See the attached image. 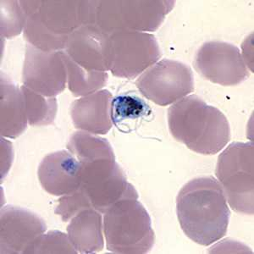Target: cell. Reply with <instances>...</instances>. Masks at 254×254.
<instances>
[{
    "instance_id": "1",
    "label": "cell",
    "mask_w": 254,
    "mask_h": 254,
    "mask_svg": "<svg viewBox=\"0 0 254 254\" xmlns=\"http://www.w3.org/2000/svg\"><path fill=\"white\" fill-rule=\"evenodd\" d=\"M176 213L187 237L202 246L225 237L231 216L224 191L214 176L188 182L176 197Z\"/></svg>"
},
{
    "instance_id": "2",
    "label": "cell",
    "mask_w": 254,
    "mask_h": 254,
    "mask_svg": "<svg viewBox=\"0 0 254 254\" xmlns=\"http://www.w3.org/2000/svg\"><path fill=\"white\" fill-rule=\"evenodd\" d=\"M168 124L176 141L199 154H216L231 140V128L225 115L194 94L170 107Z\"/></svg>"
},
{
    "instance_id": "3",
    "label": "cell",
    "mask_w": 254,
    "mask_h": 254,
    "mask_svg": "<svg viewBox=\"0 0 254 254\" xmlns=\"http://www.w3.org/2000/svg\"><path fill=\"white\" fill-rule=\"evenodd\" d=\"M104 233L114 254H147L155 242L150 216L138 196H126L104 213Z\"/></svg>"
},
{
    "instance_id": "4",
    "label": "cell",
    "mask_w": 254,
    "mask_h": 254,
    "mask_svg": "<svg viewBox=\"0 0 254 254\" xmlns=\"http://www.w3.org/2000/svg\"><path fill=\"white\" fill-rule=\"evenodd\" d=\"M175 4L171 0L95 1L93 26L108 35L119 31L155 32Z\"/></svg>"
},
{
    "instance_id": "5",
    "label": "cell",
    "mask_w": 254,
    "mask_h": 254,
    "mask_svg": "<svg viewBox=\"0 0 254 254\" xmlns=\"http://www.w3.org/2000/svg\"><path fill=\"white\" fill-rule=\"evenodd\" d=\"M215 176L231 208L239 214L254 215V143L229 145L218 158Z\"/></svg>"
},
{
    "instance_id": "6",
    "label": "cell",
    "mask_w": 254,
    "mask_h": 254,
    "mask_svg": "<svg viewBox=\"0 0 254 254\" xmlns=\"http://www.w3.org/2000/svg\"><path fill=\"white\" fill-rule=\"evenodd\" d=\"M161 49L153 34L119 31L109 35L106 66L119 78L133 80L161 58Z\"/></svg>"
},
{
    "instance_id": "7",
    "label": "cell",
    "mask_w": 254,
    "mask_h": 254,
    "mask_svg": "<svg viewBox=\"0 0 254 254\" xmlns=\"http://www.w3.org/2000/svg\"><path fill=\"white\" fill-rule=\"evenodd\" d=\"M136 86L148 100L168 106L193 93V73L186 64L165 59L146 69Z\"/></svg>"
},
{
    "instance_id": "8",
    "label": "cell",
    "mask_w": 254,
    "mask_h": 254,
    "mask_svg": "<svg viewBox=\"0 0 254 254\" xmlns=\"http://www.w3.org/2000/svg\"><path fill=\"white\" fill-rule=\"evenodd\" d=\"M80 188L93 208L102 214L126 196H138L116 159H101L82 165Z\"/></svg>"
},
{
    "instance_id": "9",
    "label": "cell",
    "mask_w": 254,
    "mask_h": 254,
    "mask_svg": "<svg viewBox=\"0 0 254 254\" xmlns=\"http://www.w3.org/2000/svg\"><path fill=\"white\" fill-rule=\"evenodd\" d=\"M193 64L203 78L224 87L237 86L250 76L239 49L225 42L212 41L202 44Z\"/></svg>"
},
{
    "instance_id": "10",
    "label": "cell",
    "mask_w": 254,
    "mask_h": 254,
    "mask_svg": "<svg viewBox=\"0 0 254 254\" xmlns=\"http://www.w3.org/2000/svg\"><path fill=\"white\" fill-rule=\"evenodd\" d=\"M67 71L61 52H44L26 44L22 70L24 86L45 97H56L65 89Z\"/></svg>"
},
{
    "instance_id": "11",
    "label": "cell",
    "mask_w": 254,
    "mask_h": 254,
    "mask_svg": "<svg viewBox=\"0 0 254 254\" xmlns=\"http://www.w3.org/2000/svg\"><path fill=\"white\" fill-rule=\"evenodd\" d=\"M46 231V223L38 214L17 206H4L0 215L1 254H23Z\"/></svg>"
},
{
    "instance_id": "12",
    "label": "cell",
    "mask_w": 254,
    "mask_h": 254,
    "mask_svg": "<svg viewBox=\"0 0 254 254\" xmlns=\"http://www.w3.org/2000/svg\"><path fill=\"white\" fill-rule=\"evenodd\" d=\"M95 1L41 0L38 15L50 32L69 36L82 26H93Z\"/></svg>"
},
{
    "instance_id": "13",
    "label": "cell",
    "mask_w": 254,
    "mask_h": 254,
    "mask_svg": "<svg viewBox=\"0 0 254 254\" xmlns=\"http://www.w3.org/2000/svg\"><path fill=\"white\" fill-rule=\"evenodd\" d=\"M82 165L69 151L49 153L38 167V179L42 188L53 196L72 193L81 183Z\"/></svg>"
},
{
    "instance_id": "14",
    "label": "cell",
    "mask_w": 254,
    "mask_h": 254,
    "mask_svg": "<svg viewBox=\"0 0 254 254\" xmlns=\"http://www.w3.org/2000/svg\"><path fill=\"white\" fill-rule=\"evenodd\" d=\"M109 35L95 26H82L68 36L64 52L88 71H108Z\"/></svg>"
},
{
    "instance_id": "15",
    "label": "cell",
    "mask_w": 254,
    "mask_h": 254,
    "mask_svg": "<svg viewBox=\"0 0 254 254\" xmlns=\"http://www.w3.org/2000/svg\"><path fill=\"white\" fill-rule=\"evenodd\" d=\"M112 100V93L103 89L73 102L70 116L74 127L95 135L107 134L113 127Z\"/></svg>"
},
{
    "instance_id": "16",
    "label": "cell",
    "mask_w": 254,
    "mask_h": 254,
    "mask_svg": "<svg viewBox=\"0 0 254 254\" xmlns=\"http://www.w3.org/2000/svg\"><path fill=\"white\" fill-rule=\"evenodd\" d=\"M0 133L16 138L27 128L26 103L21 89L4 73L0 80Z\"/></svg>"
},
{
    "instance_id": "17",
    "label": "cell",
    "mask_w": 254,
    "mask_h": 254,
    "mask_svg": "<svg viewBox=\"0 0 254 254\" xmlns=\"http://www.w3.org/2000/svg\"><path fill=\"white\" fill-rule=\"evenodd\" d=\"M104 221L102 214L94 208L82 210L70 220L67 233L80 254H96L104 249Z\"/></svg>"
},
{
    "instance_id": "18",
    "label": "cell",
    "mask_w": 254,
    "mask_h": 254,
    "mask_svg": "<svg viewBox=\"0 0 254 254\" xmlns=\"http://www.w3.org/2000/svg\"><path fill=\"white\" fill-rule=\"evenodd\" d=\"M26 15L24 38L27 44L44 52H61L66 45L68 36H60L50 32L42 23L38 15L39 1H19Z\"/></svg>"
},
{
    "instance_id": "19",
    "label": "cell",
    "mask_w": 254,
    "mask_h": 254,
    "mask_svg": "<svg viewBox=\"0 0 254 254\" xmlns=\"http://www.w3.org/2000/svg\"><path fill=\"white\" fill-rule=\"evenodd\" d=\"M152 115L149 105L131 93H123L113 98L111 119L119 130L130 132Z\"/></svg>"
},
{
    "instance_id": "20",
    "label": "cell",
    "mask_w": 254,
    "mask_h": 254,
    "mask_svg": "<svg viewBox=\"0 0 254 254\" xmlns=\"http://www.w3.org/2000/svg\"><path fill=\"white\" fill-rule=\"evenodd\" d=\"M67 149L82 165L101 159H116L107 139L83 130L71 135Z\"/></svg>"
},
{
    "instance_id": "21",
    "label": "cell",
    "mask_w": 254,
    "mask_h": 254,
    "mask_svg": "<svg viewBox=\"0 0 254 254\" xmlns=\"http://www.w3.org/2000/svg\"><path fill=\"white\" fill-rule=\"evenodd\" d=\"M66 66L68 88L75 97H85L96 93L107 84V71H88L75 63L61 51Z\"/></svg>"
},
{
    "instance_id": "22",
    "label": "cell",
    "mask_w": 254,
    "mask_h": 254,
    "mask_svg": "<svg viewBox=\"0 0 254 254\" xmlns=\"http://www.w3.org/2000/svg\"><path fill=\"white\" fill-rule=\"evenodd\" d=\"M20 89L25 98L28 124L32 127L52 125L58 111L56 98L45 97L24 85L20 87Z\"/></svg>"
},
{
    "instance_id": "23",
    "label": "cell",
    "mask_w": 254,
    "mask_h": 254,
    "mask_svg": "<svg viewBox=\"0 0 254 254\" xmlns=\"http://www.w3.org/2000/svg\"><path fill=\"white\" fill-rule=\"evenodd\" d=\"M76 254L75 247L68 234L62 231H50L40 235L30 244L23 254Z\"/></svg>"
},
{
    "instance_id": "24",
    "label": "cell",
    "mask_w": 254,
    "mask_h": 254,
    "mask_svg": "<svg viewBox=\"0 0 254 254\" xmlns=\"http://www.w3.org/2000/svg\"><path fill=\"white\" fill-rule=\"evenodd\" d=\"M26 15L19 1H1V36L9 38L16 37L24 31Z\"/></svg>"
},
{
    "instance_id": "25",
    "label": "cell",
    "mask_w": 254,
    "mask_h": 254,
    "mask_svg": "<svg viewBox=\"0 0 254 254\" xmlns=\"http://www.w3.org/2000/svg\"><path fill=\"white\" fill-rule=\"evenodd\" d=\"M93 208L87 195L79 188L77 190L59 199L58 205L55 208V214L61 216L64 222H68L81 211Z\"/></svg>"
}]
</instances>
